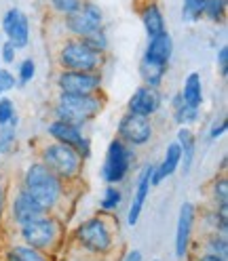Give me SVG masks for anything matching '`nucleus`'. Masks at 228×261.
<instances>
[{"mask_svg":"<svg viewBox=\"0 0 228 261\" xmlns=\"http://www.w3.org/2000/svg\"><path fill=\"white\" fill-rule=\"evenodd\" d=\"M21 190L30 194L47 213H51L63 196V181L38 160V162H32L26 169L21 179Z\"/></svg>","mask_w":228,"mask_h":261,"instance_id":"1","label":"nucleus"},{"mask_svg":"<svg viewBox=\"0 0 228 261\" xmlns=\"http://www.w3.org/2000/svg\"><path fill=\"white\" fill-rule=\"evenodd\" d=\"M104 108V99L97 93L93 95H68L59 93L57 103L53 108V114L57 120L70 122L76 126H83L97 118V114Z\"/></svg>","mask_w":228,"mask_h":261,"instance_id":"2","label":"nucleus"},{"mask_svg":"<svg viewBox=\"0 0 228 261\" xmlns=\"http://www.w3.org/2000/svg\"><path fill=\"white\" fill-rule=\"evenodd\" d=\"M40 162L51 173H55L61 181H72V179H78L80 173H83L85 158L66 143L51 141L42 145Z\"/></svg>","mask_w":228,"mask_h":261,"instance_id":"3","label":"nucleus"},{"mask_svg":"<svg viewBox=\"0 0 228 261\" xmlns=\"http://www.w3.org/2000/svg\"><path fill=\"white\" fill-rule=\"evenodd\" d=\"M59 65L61 70L70 72H100L104 65V53L95 51L80 38H70L61 44Z\"/></svg>","mask_w":228,"mask_h":261,"instance_id":"4","label":"nucleus"},{"mask_svg":"<svg viewBox=\"0 0 228 261\" xmlns=\"http://www.w3.org/2000/svg\"><path fill=\"white\" fill-rule=\"evenodd\" d=\"M74 240L83 251L91 255H108L114 247L112 227L102 217H89L76 227Z\"/></svg>","mask_w":228,"mask_h":261,"instance_id":"5","label":"nucleus"},{"mask_svg":"<svg viewBox=\"0 0 228 261\" xmlns=\"http://www.w3.org/2000/svg\"><path fill=\"white\" fill-rule=\"evenodd\" d=\"M133 160H135V156H133L131 145H127L123 139L114 137L108 143V150H106V158L102 165V179L108 186L123 184L129 171H131Z\"/></svg>","mask_w":228,"mask_h":261,"instance_id":"6","label":"nucleus"},{"mask_svg":"<svg viewBox=\"0 0 228 261\" xmlns=\"http://www.w3.org/2000/svg\"><path fill=\"white\" fill-rule=\"evenodd\" d=\"M19 236L28 247H34L38 251H51L61 236V225H59L57 217L47 213L38 219H32V221L19 225Z\"/></svg>","mask_w":228,"mask_h":261,"instance_id":"7","label":"nucleus"},{"mask_svg":"<svg viewBox=\"0 0 228 261\" xmlns=\"http://www.w3.org/2000/svg\"><path fill=\"white\" fill-rule=\"evenodd\" d=\"M66 30L74 38H87L93 32L104 30V11L95 3L83 0L74 13L66 15Z\"/></svg>","mask_w":228,"mask_h":261,"instance_id":"8","label":"nucleus"},{"mask_svg":"<svg viewBox=\"0 0 228 261\" xmlns=\"http://www.w3.org/2000/svg\"><path fill=\"white\" fill-rule=\"evenodd\" d=\"M117 133H119V139H123L127 145L138 148V145H146V143L152 139L154 126H152V120L150 118L138 116V114L127 112L125 116L119 120Z\"/></svg>","mask_w":228,"mask_h":261,"instance_id":"9","label":"nucleus"},{"mask_svg":"<svg viewBox=\"0 0 228 261\" xmlns=\"http://www.w3.org/2000/svg\"><path fill=\"white\" fill-rule=\"evenodd\" d=\"M47 135L53 141L66 143V145H70V148H74L85 160L91 156V139L76 124H70V122H63V120L55 118V120H51L47 124Z\"/></svg>","mask_w":228,"mask_h":261,"instance_id":"10","label":"nucleus"},{"mask_svg":"<svg viewBox=\"0 0 228 261\" xmlns=\"http://www.w3.org/2000/svg\"><path fill=\"white\" fill-rule=\"evenodd\" d=\"M57 87L59 93H68V95H93L102 91V74L61 70L57 76Z\"/></svg>","mask_w":228,"mask_h":261,"instance_id":"11","label":"nucleus"},{"mask_svg":"<svg viewBox=\"0 0 228 261\" xmlns=\"http://www.w3.org/2000/svg\"><path fill=\"white\" fill-rule=\"evenodd\" d=\"M3 32H5L7 40L17 48V51L26 48L30 44V19H28V15L17 7L9 9L5 13V17H3Z\"/></svg>","mask_w":228,"mask_h":261,"instance_id":"12","label":"nucleus"},{"mask_svg":"<svg viewBox=\"0 0 228 261\" xmlns=\"http://www.w3.org/2000/svg\"><path fill=\"white\" fill-rule=\"evenodd\" d=\"M163 106V95H161V89L156 87H138L131 97H129V101H127V112H131V114H138V116H146V118H150L154 116V114L161 110Z\"/></svg>","mask_w":228,"mask_h":261,"instance_id":"13","label":"nucleus"},{"mask_svg":"<svg viewBox=\"0 0 228 261\" xmlns=\"http://www.w3.org/2000/svg\"><path fill=\"white\" fill-rule=\"evenodd\" d=\"M194 219H197V211H194L192 202H184L180 206V213H177V225H175V257L184 259L188 255L190 249V240H192V227H194Z\"/></svg>","mask_w":228,"mask_h":261,"instance_id":"14","label":"nucleus"},{"mask_svg":"<svg viewBox=\"0 0 228 261\" xmlns=\"http://www.w3.org/2000/svg\"><path fill=\"white\" fill-rule=\"evenodd\" d=\"M152 173H154V165H146V167H142V171H140V175H138L135 192H133L131 204H129V213H127V223L131 225V227L138 225V221H140V217H142L146 198H148L150 188H152Z\"/></svg>","mask_w":228,"mask_h":261,"instance_id":"15","label":"nucleus"},{"mask_svg":"<svg viewBox=\"0 0 228 261\" xmlns=\"http://www.w3.org/2000/svg\"><path fill=\"white\" fill-rule=\"evenodd\" d=\"M47 215V211L32 198L30 194H26L21 188L19 192L13 196V200H11V217H13V223H17V225H24L32 219H38Z\"/></svg>","mask_w":228,"mask_h":261,"instance_id":"16","label":"nucleus"},{"mask_svg":"<svg viewBox=\"0 0 228 261\" xmlns=\"http://www.w3.org/2000/svg\"><path fill=\"white\" fill-rule=\"evenodd\" d=\"M173 57V38L169 32H163V34L148 38V46L144 51V59L161 63V65H169Z\"/></svg>","mask_w":228,"mask_h":261,"instance_id":"17","label":"nucleus"},{"mask_svg":"<svg viewBox=\"0 0 228 261\" xmlns=\"http://www.w3.org/2000/svg\"><path fill=\"white\" fill-rule=\"evenodd\" d=\"M180 162H182V152H180V145L175 141L167 145L165 156H163L161 165H154V173H152V188L158 186L163 179L171 177L177 169H180Z\"/></svg>","mask_w":228,"mask_h":261,"instance_id":"18","label":"nucleus"},{"mask_svg":"<svg viewBox=\"0 0 228 261\" xmlns=\"http://www.w3.org/2000/svg\"><path fill=\"white\" fill-rule=\"evenodd\" d=\"M140 17H142V23H144V30H146V34H148V38H154V36L163 34V32H167L165 17H163V11L156 3L144 5Z\"/></svg>","mask_w":228,"mask_h":261,"instance_id":"19","label":"nucleus"},{"mask_svg":"<svg viewBox=\"0 0 228 261\" xmlns=\"http://www.w3.org/2000/svg\"><path fill=\"white\" fill-rule=\"evenodd\" d=\"M175 143L180 145V152H182V162L180 167L184 171V175L190 173V167L194 162V154H197V139H194V133L188 128V126H180V130H177V139Z\"/></svg>","mask_w":228,"mask_h":261,"instance_id":"20","label":"nucleus"},{"mask_svg":"<svg viewBox=\"0 0 228 261\" xmlns=\"http://www.w3.org/2000/svg\"><path fill=\"white\" fill-rule=\"evenodd\" d=\"M180 95H182L186 106L201 110V106H203V80H201L199 72H190L184 78V87H182Z\"/></svg>","mask_w":228,"mask_h":261,"instance_id":"21","label":"nucleus"},{"mask_svg":"<svg viewBox=\"0 0 228 261\" xmlns=\"http://www.w3.org/2000/svg\"><path fill=\"white\" fill-rule=\"evenodd\" d=\"M167 68H169V65H161V63H154V61H148V59L142 57V61H140V76L144 80V85L161 89L163 80H165V74H167Z\"/></svg>","mask_w":228,"mask_h":261,"instance_id":"22","label":"nucleus"},{"mask_svg":"<svg viewBox=\"0 0 228 261\" xmlns=\"http://www.w3.org/2000/svg\"><path fill=\"white\" fill-rule=\"evenodd\" d=\"M171 108H173V120L180 124V126H188V124H194L199 120V108H190L184 103L182 95L175 93L173 99H171Z\"/></svg>","mask_w":228,"mask_h":261,"instance_id":"23","label":"nucleus"},{"mask_svg":"<svg viewBox=\"0 0 228 261\" xmlns=\"http://www.w3.org/2000/svg\"><path fill=\"white\" fill-rule=\"evenodd\" d=\"M5 261H49V257L28 244H13L5 253Z\"/></svg>","mask_w":228,"mask_h":261,"instance_id":"24","label":"nucleus"},{"mask_svg":"<svg viewBox=\"0 0 228 261\" xmlns=\"http://www.w3.org/2000/svg\"><path fill=\"white\" fill-rule=\"evenodd\" d=\"M203 253L211 255V257H218L222 261H228V238H226V234L211 232L203 242Z\"/></svg>","mask_w":228,"mask_h":261,"instance_id":"25","label":"nucleus"},{"mask_svg":"<svg viewBox=\"0 0 228 261\" xmlns=\"http://www.w3.org/2000/svg\"><path fill=\"white\" fill-rule=\"evenodd\" d=\"M211 198H214V204L222 213H228V181L226 177L220 175L214 179V186H211Z\"/></svg>","mask_w":228,"mask_h":261,"instance_id":"26","label":"nucleus"},{"mask_svg":"<svg viewBox=\"0 0 228 261\" xmlns=\"http://www.w3.org/2000/svg\"><path fill=\"white\" fill-rule=\"evenodd\" d=\"M15 126L17 128L19 124V116H17V110H15V103L9 97H0V126Z\"/></svg>","mask_w":228,"mask_h":261,"instance_id":"27","label":"nucleus"},{"mask_svg":"<svg viewBox=\"0 0 228 261\" xmlns=\"http://www.w3.org/2000/svg\"><path fill=\"white\" fill-rule=\"evenodd\" d=\"M203 9H205V0H184V5H182V19L186 23L201 21Z\"/></svg>","mask_w":228,"mask_h":261,"instance_id":"28","label":"nucleus"},{"mask_svg":"<svg viewBox=\"0 0 228 261\" xmlns=\"http://www.w3.org/2000/svg\"><path fill=\"white\" fill-rule=\"evenodd\" d=\"M121 204H123V192H121V188L119 186H108L104 190V194H102L100 206L110 213V211H117Z\"/></svg>","mask_w":228,"mask_h":261,"instance_id":"29","label":"nucleus"},{"mask_svg":"<svg viewBox=\"0 0 228 261\" xmlns=\"http://www.w3.org/2000/svg\"><path fill=\"white\" fill-rule=\"evenodd\" d=\"M17 148V128L15 126H0V154H11Z\"/></svg>","mask_w":228,"mask_h":261,"instance_id":"30","label":"nucleus"},{"mask_svg":"<svg viewBox=\"0 0 228 261\" xmlns=\"http://www.w3.org/2000/svg\"><path fill=\"white\" fill-rule=\"evenodd\" d=\"M203 17H207L214 23H220L226 17V0H205Z\"/></svg>","mask_w":228,"mask_h":261,"instance_id":"31","label":"nucleus"},{"mask_svg":"<svg viewBox=\"0 0 228 261\" xmlns=\"http://www.w3.org/2000/svg\"><path fill=\"white\" fill-rule=\"evenodd\" d=\"M207 225L211 227V232H220V234H228V213H222V211L214 208L205 215Z\"/></svg>","mask_w":228,"mask_h":261,"instance_id":"32","label":"nucleus"},{"mask_svg":"<svg viewBox=\"0 0 228 261\" xmlns=\"http://www.w3.org/2000/svg\"><path fill=\"white\" fill-rule=\"evenodd\" d=\"M36 76V63L34 59H24L19 63V68H17V85H28L32 78Z\"/></svg>","mask_w":228,"mask_h":261,"instance_id":"33","label":"nucleus"},{"mask_svg":"<svg viewBox=\"0 0 228 261\" xmlns=\"http://www.w3.org/2000/svg\"><path fill=\"white\" fill-rule=\"evenodd\" d=\"M80 40H85L89 46H93L95 51H100V53H106L108 51V36H106L104 30H97V32H93L91 36L80 38Z\"/></svg>","mask_w":228,"mask_h":261,"instance_id":"34","label":"nucleus"},{"mask_svg":"<svg viewBox=\"0 0 228 261\" xmlns=\"http://www.w3.org/2000/svg\"><path fill=\"white\" fill-rule=\"evenodd\" d=\"M51 3V7H53V11L55 13H59V15H70V13H74L80 5H83V0H49Z\"/></svg>","mask_w":228,"mask_h":261,"instance_id":"35","label":"nucleus"},{"mask_svg":"<svg viewBox=\"0 0 228 261\" xmlns=\"http://www.w3.org/2000/svg\"><path fill=\"white\" fill-rule=\"evenodd\" d=\"M15 87H17V78H15V74L7 68H0V91L9 93Z\"/></svg>","mask_w":228,"mask_h":261,"instance_id":"36","label":"nucleus"},{"mask_svg":"<svg viewBox=\"0 0 228 261\" xmlns=\"http://www.w3.org/2000/svg\"><path fill=\"white\" fill-rule=\"evenodd\" d=\"M15 57H17V48H15L9 40L0 42V61L11 65V63H15Z\"/></svg>","mask_w":228,"mask_h":261,"instance_id":"37","label":"nucleus"},{"mask_svg":"<svg viewBox=\"0 0 228 261\" xmlns=\"http://www.w3.org/2000/svg\"><path fill=\"white\" fill-rule=\"evenodd\" d=\"M216 61H218V68H220L222 78H226V76H228V46H226V44H222V46L218 48Z\"/></svg>","mask_w":228,"mask_h":261,"instance_id":"38","label":"nucleus"},{"mask_svg":"<svg viewBox=\"0 0 228 261\" xmlns=\"http://www.w3.org/2000/svg\"><path fill=\"white\" fill-rule=\"evenodd\" d=\"M226 128H228V122H226V118H220V120H216L214 124H211V128H209V141H216V139H220L224 133H226Z\"/></svg>","mask_w":228,"mask_h":261,"instance_id":"39","label":"nucleus"},{"mask_svg":"<svg viewBox=\"0 0 228 261\" xmlns=\"http://www.w3.org/2000/svg\"><path fill=\"white\" fill-rule=\"evenodd\" d=\"M123 261H144V255H142V251H138V249H131L127 255H125V259Z\"/></svg>","mask_w":228,"mask_h":261,"instance_id":"40","label":"nucleus"},{"mask_svg":"<svg viewBox=\"0 0 228 261\" xmlns=\"http://www.w3.org/2000/svg\"><path fill=\"white\" fill-rule=\"evenodd\" d=\"M197 261H222V259H218V257H211V255H205V253H201V255L197 257Z\"/></svg>","mask_w":228,"mask_h":261,"instance_id":"41","label":"nucleus"},{"mask_svg":"<svg viewBox=\"0 0 228 261\" xmlns=\"http://www.w3.org/2000/svg\"><path fill=\"white\" fill-rule=\"evenodd\" d=\"M3 211H5V192L0 188V219H3Z\"/></svg>","mask_w":228,"mask_h":261,"instance_id":"42","label":"nucleus"},{"mask_svg":"<svg viewBox=\"0 0 228 261\" xmlns=\"http://www.w3.org/2000/svg\"><path fill=\"white\" fill-rule=\"evenodd\" d=\"M3 95H5V93H3V91H0V97H3Z\"/></svg>","mask_w":228,"mask_h":261,"instance_id":"43","label":"nucleus"},{"mask_svg":"<svg viewBox=\"0 0 228 261\" xmlns=\"http://www.w3.org/2000/svg\"><path fill=\"white\" fill-rule=\"evenodd\" d=\"M0 68H3V61H0Z\"/></svg>","mask_w":228,"mask_h":261,"instance_id":"44","label":"nucleus"}]
</instances>
